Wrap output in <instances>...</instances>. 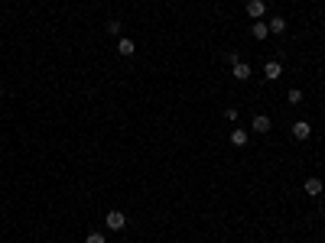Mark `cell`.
<instances>
[{"label":"cell","mask_w":325,"mask_h":243,"mask_svg":"<svg viewBox=\"0 0 325 243\" xmlns=\"http://www.w3.org/2000/svg\"><path fill=\"white\" fill-rule=\"evenodd\" d=\"M104 224H108L111 230H124V227H127V217H124V211H108Z\"/></svg>","instance_id":"1"},{"label":"cell","mask_w":325,"mask_h":243,"mask_svg":"<svg viewBox=\"0 0 325 243\" xmlns=\"http://www.w3.org/2000/svg\"><path fill=\"white\" fill-rule=\"evenodd\" d=\"M309 137H312L309 120H296V123H292V139H299V143H303V139H309Z\"/></svg>","instance_id":"2"},{"label":"cell","mask_w":325,"mask_h":243,"mask_svg":"<svg viewBox=\"0 0 325 243\" xmlns=\"http://www.w3.org/2000/svg\"><path fill=\"white\" fill-rule=\"evenodd\" d=\"M247 16L250 20H263L267 16V3L263 0H247Z\"/></svg>","instance_id":"3"},{"label":"cell","mask_w":325,"mask_h":243,"mask_svg":"<svg viewBox=\"0 0 325 243\" xmlns=\"http://www.w3.org/2000/svg\"><path fill=\"white\" fill-rule=\"evenodd\" d=\"M250 130H254V133H267V130H270V117H267V114H257L254 120H250Z\"/></svg>","instance_id":"4"},{"label":"cell","mask_w":325,"mask_h":243,"mask_svg":"<svg viewBox=\"0 0 325 243\" xmlns=\"http://www.w3.org/2000/svg\"><path fill=\"white\" fill-rule=\"evenodd\" d=\"M306 195H309V198H319V195H322V179L309 175V179H306Z\"/></svg>","instance_id":"5"},{"label":"cell","mask_w":325,"mask_h":243,"mask_svg":"<svg viewBox=\"0 0 325 243\" xmlns=\"http://www.w3.org/2000/svg\"><path fill=\"white\" fill-rule=\"evenodd\" d=\"M231 75H234L238 81H247V78H250V65L247 62H234V65H231Z\"/></svg>","instance_id":"6"},{"label":"cell","mask_w":325,"mask_h":243,"mask_svg":"<svg viewBox=\"0 0 325 243\" xmlns=\"http://www.w3.org/2000/svg\"><path fill=\"white\" fill-rule=\"evenodd\" d=\"M247 139H250V133H247L244 127L231 130V143H234V146H241V149H244V146H247Z\"/></svg>","instance_id":"7"},{"label":"cell","mask_w":325,"mask_h":243,"mask_svg":"<svg viewBox=\"0 0 325 243\" xmlns=\"http://www.w3.org/2000/svg\"><path fill=\"white\" fill-rule=\"evenodd\" d=\"M117 52L120 55H133V52H137V43L127 39V36H120V39H117Z\"/></svg>","instance_id":"8"},{"label":"cell","mask_w":325,"mask_h":243,"mask_svg":"<svg viewBox=\"0 0 325 243\" xmlns=\"http://www.w3.org/2000/svg\"><path fill=\"white\" fill-rule=\"evenodd\" d=\"M263 75H267V81H276V78L283 75V65L280 62H267L263 65Z\"/></svg>","instance_id":"9"},{"label":"cell","mask_w":325,"mask_h":243,"mask_svg":"<svg viewBox=\"0 0 325 243\" xmlns=\"http://www.w3.org/2000/svg\"><path fill=\"white\" fill-rule=\"evenodd\" d=\"M250 36H254V39H267V36H270V26H267L263 20H257L254 26H250Z\"/></svg>","instance_id":"10"},{"label":"cell","mask_w":325,"mask_h":243,"mask_svg":"<svg viewBox=\"0 0 325 243\" xmlns=\"http://www.w3.org/2000/svg\"><path fill=\"white\" fill-rule=\"evenodd\" d=\"M267 26H270V32H273V36L286 32V20H283V16H270V23H267Z\"/></svg>","instance_id":"11"},{"label":"cell","mask_w":325,"mask_h":243,"mask_svg":"<svg viewBox=\"0 0 325 243\" xmlns=\"http://www.w3.org/2000/svg\"><path fill=\"white\" fill-rule=\"evenodd\" d=\"M104 30H108L111 36H120V30H124V23H120V20H108V26H104Z\"/></svg>","instance_id":"12"},{"label":"cell","mask_w":325,"mask_h":243,"mask_svg":"<svg viewBox=\"0 0 325 243\" xmlns=\"http://www.w3.org/2000/svg\"><path fill=\"white\" fill-rule=\"evenodd\" d=\"M85 243H104V233H101V230H91V233H85Z\"/></svg>","instance_id":"13"},{"label":"cell","mask_w":325,"mask_h":243,"mask_svg":"<svg viewBox=\"0 0 325 243\" xmlns=\"http://www.w3.org/2000/svg\"><path fill=\"white\" fill-rule=\"evenodd\" d=\"M286 101H290V104H303V91H299V88H292L290 94H286Z\"/></svg>","instance_id":"14"}]
</instances>
